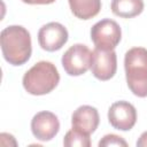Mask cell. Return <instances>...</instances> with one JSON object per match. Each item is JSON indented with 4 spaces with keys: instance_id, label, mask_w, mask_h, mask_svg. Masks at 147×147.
<instances>
[{
    "instance_id": "cell-1",
    "label": "cell",
    "mask_w": 147,
    "mask_h": 147,
    "mask_svg": "<svg viewBox=\"0 0 147 147\" xmlns=\"http://www.w3.org/2000/svg\"><path fill=\"white\" fill-rule=\"evenodd\" d=\"M0 42L5 60L11 65H22L31 56V37L29 31L21 25L5 28L0 34Z\"/></svg>"
},
{
    "instance_id": "cell-2",
    "label": "cell",
    "mask_w": 147,
    "mask_h": 147,
    "mask_svg": "<svg viewBox=\"0 0 147 147\" xmlns=\"http://www.w3.org/2000/svg\"><path fill=\"white\" fill-rule=\"evenodd\" d=\"M124 68L130 91L139 96H147V49L133 47L125 53Z\"/></svg>"
},
{
    "instance_id": "cell-3",
    "label": "cell",
    "mask_w": 147,
    "mask_h": 147,
    "mask_svg": "<svg viewBox=\"0 0 147 147\" xmlns=\"http://www.w3.org/2000/svg\"><path fill=\"white\" fill-rule=\"evenodd\" d=\"M60 82L56 67L48 61L37 62L23 76V87L32 95H44L52 92Z\"/></svg>"
},
{
    "instance_id": "cell-4",
    "label": "cell",
    "mask_w": 147,
    "mask_h": 147,
    "mask_svg": "<svg viewBox=\"0 0 147 147\" xmlns=\"http://www.w3.org/2000/svg\"><path fill=\"white\" fill-rule=\"evenodd\" d=\"M92 59L93 52L86 45L75 44L65 51L61 62L64 71L69 76H80L91 69Z\"/></svg>"
},
{
    "instance_id": "cell-5",
    "label": "cell",
    "mask_w": 147,
    "mask_h": 147,
    "mask_svg": "<svg viewBox=\"0 0 147 147\" xmlns=\"http://www.w3.org/2000/svg\"><path fill=\"white\" fill-rule=\"evenodd\" d=\"M122 31L118 23L110 18L96 22L91 29V39L96 48L114 49L121 41Z\"/></svg>"
},
{
    "instance_id": "cell-6",
    "label": "cell",
    "mask_w": 147,
    "mask_h": 147,
    "mask_svg": "<svg viewBox=\"0 0 147 147\" xmlns=\"http://www.w3.org/2000/svg\"><path fill=\"white\" fill-rule=\"evenodd\" d=\"M67 29L57 22H51L42 25L38 32V42L40 47L47 52L61 49L68 41Z\"/></svg>"
},
{
    "instance_id": "cell-7",
    "label": "cell",
    "mask_w": 147,
    "mask_h": 147,
    "mask_svg": "<svg viewBox=\"0 0 147 147\" xmlns=\"http://www.w3.org/2000/svg\"><path fill=\"white\" fill-rule=\"evenodd\" d=\"M117 70V56L114 49H100L93 51V59L91 64V71L99 80H109L114 77Z\"/></svg>"
},
{
    "instance_id": "cell-8",
    "label": "cell",
    "mask_w": 147,
    "mask_h": 147,
    "mask_svg": "<svg viewBox=\"0 0 147 147\" xmlns=\"http://www.w3.org/2000/svg\"><path fill=\"white\" fill-rule=\"evenodd\" d=\"M108 121L114 129L129 131L137 122V110L127 101H116L108 110Z\"/></svg>"
},
{
    "instance_id": "cell-9",
    "label": "cell",
    "mask_w": 147,
    "mask_h": 147,
    "mask_svg": "<svg viewBox=\"0 0 147 147\" xmlns=\"http://www.w3.org/2000/svg\"><path fill=\"white\" fill-rule=\"evenodd\" d=\"M60 130V122L55 114L51 111H39L31 121V131L40 141L52 140Z\"/></svg>"
},
{
    "instance_id": "cell-10",
    "label": "cell",
    "mask_w": 147,
    "mask_h": 147,
    "mask_svg": "<svg viewBox=\"0 0 147 147\" xmlns=\"http://www.w3.org/2000/svg\"><path fill=\"white\" fill-rule=\"evenodd\" d=\"M100 122L99 113L96 108L92 106H80L78 107L71 116V125L74 129L79 130L86 134L93 133Z\"/></svg>"
},
{
    "instance_id": "cell-11",
    "label": "cell",
    "mask_w": 147,
    "mask_h": 147,
    "mask_svg": "<svg viewBox=\"0 0 147 147\" xmlns=\"http://www.w3.org/2000/svg\"><path fill=\"white\" fill-rule=\"evenodd\" d=\"M71 13L80 20L96 16L101 9V0H68Z\"/></svg>"
},
{
    "instance_id": "cell-12",
    "label": "cell",
    "mask_w": 147,
    "mask_h": 147,
    "mask_svg": "<svg viewBox=\"0 0 147 147\" xmlns=\"http://www.w3.org/2000/svg\"><path fill=\"white\" fill-rule=\"evenodd\" d=\"M111 11L114 15L123 18H132L144 10L142 0H113Z\"/></svg>"
},
{
    "instance_id": "cell-13",
    "label": "cell",
    "mask_w": 147,
    "mask_h": 147,
    "mask_svg": "<svg viewBox=\"0 0 147 147\" xmlns=\"http://www.w3.org/2000/svg\"><path fill=\"white\" fill-rule=\"evenodd\" d=\"M63 145L65 147H90L91 146L90 134H86L72 127L65 133L63 139Z\"/></svg>"
},
{
    "instance_id": "cell-14",
    "label": "cell",
    "mask_w": 147,
    "mask_h": 147,
    "mask_svg": "<svg viewBox=\"0 0 147 147\" xmlns=\"http://www.w3.org/2000/svg\"><path fill=\"white\" fill-rule=\"evenodd\" d=\"M107 146H123V147H126L127 142L119 136L107 134L99 141V147H107Z\"/></svg>"
},
{
    "instance_id": "cell-15",
    "label": "cell",
    "mask_w": 147,
    "mask_h": 147,
    "mask_svg": "<svg viewBox=\"0 0 147 147\" xmlns=\"http://www.w3.org/2000/svg\"><path fill=\"white\" fill-rule=\"evenodd\" d=\"M22 1L29 5H49L55 2L56 0H22Z\"/></svg>"
},
{
    "instance_id": "cell-16",
    "label": "cell",
    "mask_w": 147,
    "mask_h": 147,
    "mask_svg": "<svg viewBox=\"0 0 147 147\" xmlns=\"http://www.w3.org/2000/svg\"><path fill=\"white\" fill-rule=\"evenodd\" d=\"M137 146L138 147H147V131L141 133V136L139 137V139L137 141Z\"/></svg>"
}]
</instances>
